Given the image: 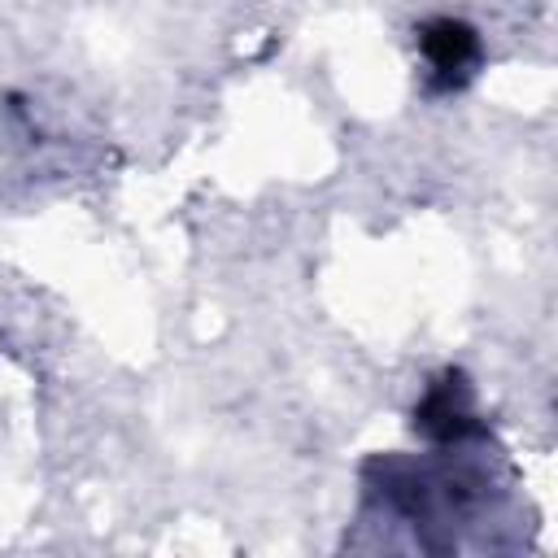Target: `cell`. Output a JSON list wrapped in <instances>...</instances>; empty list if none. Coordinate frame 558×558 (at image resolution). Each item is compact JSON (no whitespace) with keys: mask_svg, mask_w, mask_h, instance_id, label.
Wrapping results in <instances>:
<instances>
[{"mask_svg":"<svg viewBox=\"0 0 558 558\" xmlns=\"http://www.w3.org/2000/svg\"><path fill=\"white\" fill-rule=\"evenodd\" d=\"M418 52L440 92L462 87L480 65V31L462 17H427L418 26Z\"/></svg>","mask_w":558,"mask_h":558,"instance_id":"cell-1","label":"cell"},{"mask_svg":"<svg viewBox=\"0 0 558 558\" xmlns=\"http://www.w3.org/2000/svg\"><path fill=\"white\" fill-rule=\"evenodd\" d=\"M414 432L427 436L432 445H458L475 432L471 388L462 371H445L440 379H432V388L414 405Z\"/></svg>","mask_w":558,"mask_h":558,"instance_id":"cell-2","label":"cell"}]
</instances>
